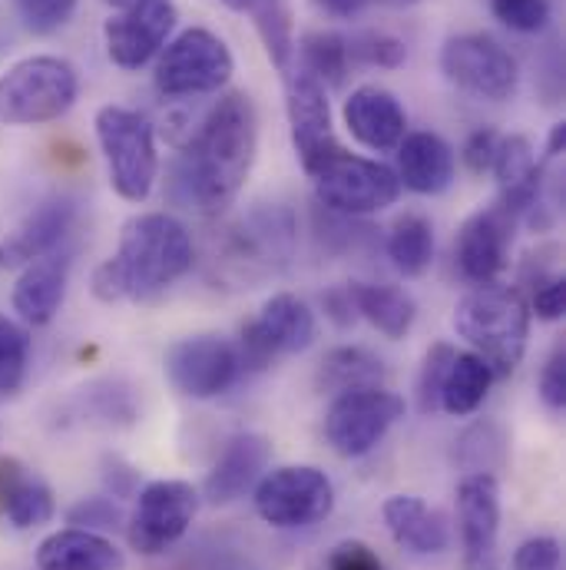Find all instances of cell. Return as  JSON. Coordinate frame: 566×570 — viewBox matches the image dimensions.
<instances>
[{
	"label": "cell",
	"instance_id": "6da1fadb",
	"mask_svg": "<svg viewBox=\"0 0 566 570\" xmlns=\"http://www.w3.org/2000/svg\"><path fill=\"white\" fill-rule=\"evenodd\" d=\"M259 114L249 94L232 90L209 107L199 127L179 140V159L169 176V199L199 216L226 213L256 163Z\"/></svg>",
	"mask_w": 566,
	"mask_h": 570
},
{
	"label": "cell",
	"instance_id": "7a4b0ae2",
	"mask_svg": "<svg viewBox=\"0 0 566 570\" xmlns=\"http://www.w3.org/2000/svg\"><path fill=\"white\" fill-rule=\"evenodd\" d=\"M457 335L480 355L494 379L517 372L530 335V305L520 288L510 285H477L454 308Z\"/></svg>",
	"mask_w": 566,
	"mask_h": 570
},
{
	"label": "cell",
	"instance_id": "3957f363",
	"mask_svg": "<svg viewBox=\"0 0 566 570\" xmlns=\"http://www.w3.org/2000/svg\"><path fill=\"white\" fill-rule=\"evenodd\" d=\"M127 298H149L192 269V236L169 213H140L120 233V249L110 256Z\"/></svg>",
	"mask_w": 566,
	"mask_h": 570
},
{
	"label": "cell",
	"instance_id": "277c9868",
	"mask_svg": "<svg viewBox=\"0 0 566 570\" xmlns=\"http://www.w3.org/2000/svg\"><path fill=\"white\" fill-rule=\"evenodd\" d=\"M80 77L63 57L40 53L13 63L0 77V120L10 127L53 124L77 104Z\"/></svg>",
	"mask_w": 566,
	"mask_h": 570
},
{
	"label": "cell",
	"instance_id": "5b68a950",
	"mask_svg": "<svg viewBox=\"0 0 566 570\" xmlns=\"http://www.w3.org/2000/svg\"><path fill=\"white\" fill-rule=\"evenodd\" d=\"M97 140L107 159L110 186L127 203L149 199L159 176V153L152 124L130 107H103L97 110Z\"/></svg>",
	"mask_w": 566,
	"mask_h": 570
},
{
	"label": "cell",
	"instance_id": "8992f818",
	"mask_svg": "<svg viewBox=\"0 0 566 570\" xmlns=\"http://www.w3.org/2000/svg\"><path fill=\"white\" fill-rule=\"evenodd\" d=\"M308 176L318 203L335 216H371L395 206L401 196V179L391 166L348 149H335Z\"/></svg>",
	"mask_w": 566,
	"mask_h": 570
},
{
	"label": "cell",
	"instance_id": "52a82bcc",
	"mask_svg": "<svg viewBox=\"0 0 566 570\" xmlns=\"http://www.w3.org/2000/svg\"><path fill=\"white\" fill-rule=\"evenodd\" d=\"M236 60L222 37L206 27L182 30L162 47L156 63V90L162 97H206L232 80Z\"/></svg>",
	"mask_w": 566,
	"mask_h": 570
},
{
	"label": "cell",
	"instance_id": "ba28073f",
	"mask_svg": "<svg viewBox=\"0 0 566 570\" xmlns=\"http://www.w3.org/2000/svg\"><path fill=\"white\" fill-rule=\"evenodd\" d=\"M440 70L457 90L490 104L514 100L520 90V67L514 53L484 33L450 37L440 50Z\"/></svg>",
	"mask_w": 566,
	"mask_h": 570
},
{
	"label": "cell",
	"instance_id": "9c48e42d",
	"mask_svg": "<svg viewBox=\"0 0 566 570\" xmlns=\"http://www.w3.org/2000/svg\"><path fill=\"white\" fill-rule=\"evenodd\" d=\"M335 508V488L311 464H285L256 484V511L266 524L301 531L325 521Z\"/></svg>",
	"mask_w": 566,
	"mask_h": 570
},
{
	"label": "cell",
	"instance_id": "30bf717a",
	"mask_svg": "<svg viewBox=\"0 0 566 570\" xmlns=\"http://www.w3.org/2000/svg\"><path fill=\"white\" fill-rule=\"evenodd\" d=\"M405 419V399L388 389H365L335 395L325 415V438L341 458L375 451L385 434Z\"/></svg>",
	"mask_w": 566,
	"mask_h": 570
},
{
	"label": "cell",
	"instance_id": "8fae6325",
	"mask_svg": "<svg viewBox=\"0 0 566 570\" xmlns=\"http://www.w3.org/2000/svg\"><path fill=\"white\" fill-rule=\"evenodd\" d=\"M162 365H166V379L172 382V389L199 402L229 392L242 375L239 352L222 335L179 338L166 348Z\"/></svg>",
	"mask_w": 566,
	"mask_h": 570
},
{
	"label": "cell",
	"instance_id": "7c38bea8",
	"mask_svg": "<svg viewBox=\"0 0 566 570\" xmlns=\"http://www.w3.org/2000/svg\"><path fill=\"white\" fill-rule=\"evenodd\" d=\"M199 511V491L186 481H152L137 498L133 518L127 524L130 544L140 554L169 551L192 524Z\"/></svg>",
	"mask_w": 566,
	"mask_h": 570
},
{
	"label": "cell",
	"instance_id": "4fadbf2b",
	"mask_svg": "<svg viewBox=\"0 0 566 570\" xmlns=\"http://www.w3.org/2000/svg\"><path fill=\"white\" fill-rule=\"evenodd\" d=\"M517 223L520 219L497 199L494 206L477 209L460 226L454 256H457V269L467 283L494 285L500 279V273L507 269V256H510Z\"/></svg>",
	"mask_w": 566,
	"mask_h": 570
},
{
	"label": "cell",
	"instance_id": "5bb4252c",
	"mask_svg": "<svg viewBox=\"0 0 566 570\" xmlns=\"http://www.w3.org/2000/svg\"><path fill=\"white\" fill-rule=\"evenodd\" d=\"M285 110H288V127H291V146H295V156L305 173H311L325 156L341 149L335 140V127H331L328 90L305 70L288 73Z\"/></svg>",
	"mask_w": 566,
	"mask_h": 570
},
{
	"label": "cell",
	"instance_id": "9a60e30c",
	"mask_svg": "<svg viewBox=\"0 0 566 570\" xmlns=\"http://www.w3.org/2000/svg\"><path fill=\"white\" fill-rule=\"evenodd\" d=\"M172 27L176 7L169 0H146L103 23V43L120 70H140L166 47Z\"/></svg>",
	"mask_w": 566,
	"mask_h": 570
},
{
	"label": "cell",
	"instance_id": "2e32d148",
	"mask_svg": "<svg viewBox=\"0 0 566 570\" xmlns=\"http://www.w3.org/2000/svg\"><path fill=\"white\" fill-rule=\"evenodd\" d=\"M457 528L470 564H490L500 534V484L494 474H467L457 488Z\"/></svg>",
	"mask_w": 566,
	"mask_h": 570
},
{
	"label": "cell",
	"instance_id": "e0dca14e",
	"mask_svg": "<svg viewBox=\"0 0 566 570\" xmlns=\"http://www.w3.org/2000/svg\"><path fill=\"white\" fill-rule=\"evenodd\" d=\"M77 223V203L70 196H53L47 203H40L3 243H0V266L7 269H20L30 266L40 256L57 253L70 229Z\"/></svg>",
	"mask_w": 566,
	"mask_h": 570
},
{
	"label": "cell",
	"instance_id": "ac0fdd59",
	"mask_svg": "<svg viewBox=\"0 0 566 570\" xmlns=\"http://www.w3.org/2000/svg\"><path fill=\"white\" fill-rule=\"evenodd\" d=\"M341 117H345L348 134L371 153L398 149V142L408 137V114L401 100L391 90L375 87V83L351 90Z\"/></svg>",
	"mask_w": 566,
	"mask_h": 570
},
{
	"label": "cell",
	"instance_id": "d6986e66",
	"mask_svg": "<svg viewBox=\"0 0 566 570\" xmlns=\"http://www.w3.org/2000/svg\"><path fill=\"white\" fill-rule=\"evenodd\" d=\"M70 269H73V253L70 249H57V253L40 256L30 266H23L20 279L13 285V295H10L13 312L20 315V322H27V325L53 322V315L60 312V305L67 298Z\"/></svg>",
	"mask_w": 566,
	"mask_h": 570
},
{
	"label": "cell",
	"instance_id": "ffe728a7",
	"mask_svg": "<svg viewBox=\"0 0 566 570\" xmlns=\"http://www.w3.org/2000/svg\"><path fill=\"white\" fill-rule=\"evenodd\" d=\"M269 438L266 434H256V431H246V434H236L226 451L219 454V461L212 464L206 484H202V494L209 504H232L239 501L266 471L269 464Z\"/></svg>",
	"mask_w": 566,
	"mask_h": 570
},
{
	"label": "cell",
	"instance_id": "44dd1931",
	"mask_svg": "<svg viewBox=\"0 0 566 570\" xmlns=\"http://www.w3.org/2000/svg\"><path fill=\"white\" fill-rule=\"evenodd\" d=\"M295 243V219L285 206L252 209L232 229V256L239 266H262L266 273L282 266L291 256Z\"/></svg>",
	"mask_w": 566,
	"mask_h": 570
},
{
	"label": "cell",
	"instance_id": "7402d4cb",
	"mask_svg": "<svg viewBox=\"0 0 566 570\" xmlns=\"http://www.w3.org/2000/svg\"><path fill=\"white\" fill-rule=\"evenodd\" d=\"M454 149L437 134H408L398 142V179L418 196H440L454 183Z\"/></svg>",
	"mask_w": 566,
	"mask_h": 570
},
{
	"label": "cell",
	"instance_id": "603a6c76",
	"mask_svg": "<svg viewBox=\"0 0 566 570\" xmlns=\"http://www.w3.org/2000/svg\"><path fill=\"white\" fill-rule=\"evenodd\" d=\"M37 568L40 570H123L127 558L123 551L97 534V531H83V528H67L57 531L50 538L40 541L37 548Z\"/></svg>",
	"mask_w": 566,
	"mask_h": 570
},
{
	"label": "cell",
	"instance_id": "cb8c5ba5",
	"mask_svg": "<svg viewBox=\"0 0 566 570\" xmlns=\"http://www.w3.org/2000/svg\"><path fill=\"white\" fill-rule=\"evenodd\" d=\"M0 508L7 514V521L20 531L50 524L53 511H57L53 491L47 488V481L37 478L33 471H27L13 458L0 461Z\"/></svg>",
	"mask_w": 566,
	"mask_h": 570
},
{
	"label": "cell",
	"instance_id": "d4e9b609",
	"mask_svg": "<svg viewBox=\"0 0 566 570\" xmlns=\"http://www.w3.org/2000/svg\"><path fill=\"white\" fill-rule=\"evenodd\" d=\"M381 514H385V524H388L391 538L405 551H411V554H421V558H427V554H444L447 544H450V534H447L444 518L434 508H427L425 501L415 498V494H395V498H388L385 508H381Z\"/></svg>",
	"mask_w": 566,
	"mask_h": 570
},
{
	"label": "cell",
	"instance_id": "484cf974",
	"mask_svg": "<svg viewBox=\"0 0 566 570\" xmlns=\"http://www.w3.org/2000/svg\"><path fill=\"white\" fill-rule=\"evenodd\" d=\"M256 328L262 332V338L276 348V355H295V352H305L311 342H315V312L308 308V302H301L298 295L291 292H279L272 295L259 318H252Z\"/></svg>",
	"mask_w": 566,
	"mask_h": 570
},
{
	"label": "cell",
	"instance_id": "4316f807",
	"mask_svg": "<svg viewBox=\"0 0 566 570\" xmlns=\"http://www.w3.org/2000/svg\"><path fill=\"white\" fill-rule=\"evenodd\" d=\"M351 305L355 312L371 322L385 338L398 342L411 332L415 318H418V305L415 298L398 288V285H378V283H351L348 285Z\"/></svg>",
	"mask_w": 566,
	"mask_h": 570
},
{
	"label": "cell",
	"instance_id": "83f0119b",
	"mask_svg": "<svg viewBox=\"0 0 566 570\" xmlns=\"http://www.w3.org/2000/svg\"><path fill=\"white\" fill-rule=\"evenodd\" d=\"M388 368L385 362L361 348V345H341L331 348L321 365H318V389L328 395H345V392H365V389H385Z\"/></svg>",
	"mask_w": 566,
	"mask_h": 570
},
{
	"label": "cell",
	"instance_id": "f1b7e54d",
	"mask_svg": "<svg viewBox=\"0 0 566 570\" xmlns=\"http://www.w3.org/2000/svg\"><path fill=\"white\" fill-rule=\"evenodd\" d=\"M490 382H494V372H490V365L480 355L457 352L450 368H447V375H444L437 409H444L454 419L474 415L484 405V399L490 392Z\"/></svg>",
	"mask_w": 566,
	"mask_h": 570
},
{
	"label": "cell",
	"instance_id": "f546056e",
	"mask_svg": "<svg viewBox=\"0 0 566 570\" xmlns=\"http://www.w3.org/2000/svg\"><path fill=\"white\" fill-rule=\"evenodd\" d=\"M388 259L405 279H421L434 263V226L421 213H405L388 229Z\"/></svg>",
	"mask_w": 566,
	"mask_h": 570
},
{
	"label": "cell",
	"instance_id": "4dcf8cb0",
	"mask_svg": "<svg viewBox=\"0 0 566 570\" xmlns=\"http://www.w3.org/2000/svg\"><path fill=\"white\" fill-rule=\"evenodd\" d=\"M298 57L308 77H315L321 87H341L348 77V40L335 30H308L298 43Z\"/></svg>",
	"mask_w": 566,
	"mask_h": 570
},
{
	"label": "cell",
	"instance_id": "1f68e13d",
	"mask_svg": "<svg viewBox=\"0 0 566 570\" xmlns=\"http://www.w3.org/2000/svg\"><path fill=\"white\" fill-rule=\"evenodd\" d=\"M266 43L269 60L288 73V60L295 53V40H291V13L285 0H252V7L246 10Z\"/></svg>",
	"mask_w": 566,
	"mask_h": 570
},
{
	"label": "cell",
	"instance_id": "d6a6232c",
	"mask_svg": "<svg viewBox=\"0 0 566 570\" xmlns=\"http://www.w3.org/2000/svg\"><path fill=\"white\" fill-rule=\"evenodd\" d=\"M30 362V335L13 318L0 315V399L20 392Z\"/></svg>",
	"mask_w": 566,
	"mask_h": 570
},
{
	"label": "cell",
	"instance_id": "836d02e7",
	"mask_svg": "<svg viewBox=\"0 0 566 570\" xmlns=\"http://www.w3.org/2000/svg\"><path fill=\"white\" fill-rule=\"evenodd\" d=\"M348 60L351 63H365V67H381V70H395L408 60V47L405 40H398L395 33L385 30H365L355 33L348 40Z\"/></svg>",
	"mask_w": 566,
	"mask_h": 570
},
{
	"label": "cell",
	"instance_id": "e575fe53",
	"mask_svg": "<svg viewBox=\"0 0 566 570\" xmlns=\"http://www.w3.org/2000/svg\"><path fill=\"white\" fill-rule=\"evenodd\" d=\"M490 10L504 27L517 33H540L554 17L550 0H490Z\"/></svg>",
	"mask_w": 566,
	"mask_h": 570
},
{
	"label": "cell",
	"instance_id": "d590c367",
	"mask_svg": "<svg viewBox=\"0 0 566 570\" xmlns=\"http://www.w3.org/2000/svg\"><path fill=\"white\" fill-rule=\"evenodd\" d=\"M17 13L30 33L47 37L70 23V17L77 13V0H17Z\"/></svg>",
	"mask_w": 566,
	"mask_h": 570
},
{
	"label": "cell",
	"instance_id": "8d00e7d4",
	"mask_svg": "<svg viewBox=\"0 0 566 570\" xmlns=\"http://www.w3.org/2000/svg\"><path fill=\"white\" fill-rule=\"evenodd\" d=\"M454 348L447 342H437L430 352H427L425 365H421V375H418V409L430 415L437 412V399H440V385H444V375L454 362Z\"/></svg>",
	"mask_w": 566,
	"mask_h": 570
},
{
	"label": "cell",
	"instance_id": "74e56055",
	"mask_svg": "<svg viewBox=\"0 0 566 570\" xmlns=\"http://www.w3.org/2000/svg\"><path fill=\"white\" fill-rule=\"evenodd\" d=\"M67 521L83 531H113L123 524V511L110 498H83L80 504L70 508Z\"/></svg>",
	"mask_w": 566,
	"mask_h": 570
},
{
	"label": "cell",
	"instance_id": "f35d334b",
	"mask_svg": "<svg viewBox=\"0 0 566 570\" xmlns=\"http://www.w3.org/2000/svg\"><path fill=\"white\" fill-rule=\"evenodd\" d=\"M564 551L557 538H530L514 551V570H560Z\"/></svg>",
	"mask_w": 566,
	"mask_h": 570
},
{
	"label": "cell",
	"instance_id": "ab89813d",
	"mask_svg": "<svg viewBox=\"0 0 566 570\" xmlns=\"http://www.w3.org/2000/svg\"><path fill=\"white\" fill-rule=\"evenodd\" d=\"M540 399L547 409L564 412L566 405V352L554 348V355L547 358L544 372H540Z\"/></svg>",
	"mask_w": 566,
	"mask_h": 570
},
{
	"label": "cell",
	"instance_id": "60d3db41",
	"mask_svg": "<svg viewBox=\"0 0 566 570\" xmlns=\"http://www.w3.org/2000/svg\"><path fill=\"white\" fill-rule=\"evenodd\" d=\"M328 570H385V564L365 541H341L328 554Z\"/></svg>",
	"mask_w": 566,
	"mask_h": 570
},
{
	"label": "cell",
	"instance_id": "b9f144b4",
	"mask_svg": "<svg viewBox=\"0 0 566 570\" xmlns=\"http://www.w3.org/2000/svg\"><path fill=\"white\" fill-rule=\"evenodd\" d=\"M544 322H557L566 312V285L564 276H544L534 288V302H527Z\"/></svg>",
	"mask_w": 566,
	"mask_h": 570
},
{
	"label": "cell",
	"instance_id": "7bdbcfd3",
	"mask_svg": "<svg viewBox=\"0 0 566 570\" xmlns=\"http://www.w3.org/2000/svg\"><path fill=\"white\" fill-rule=\"evenodd\" d=\"M497 142H500V134L490 130V127H480L474 130L467 142H464V163L474 176H484L490 166H494V153H497Z\"/></svg>",
	"mask_w": 566,
	"mask_h": 570
},
{
	"label": "cell",
	"instance_id": "ee69618b",
	"mask_svg": "<svg viewBox=\"0 0 566 570\" xmlns=\"http://www.w3.org/2000/svg\"><path fill=\"white\" fill-rule=\"evenodd\" d=\"M325 312H328L341 328H348V325L358 318V312H355V305H351L348 288H335V292H328V295H325Z\"/></svg>",
	"mask_w": 566,
	"mask_h": 570
},
{
	"label": "cell",
	"instance_id": "f6af8a7d",
	"mask_svg": "<svg viewBox=\"0 0 566 570\" xmlns=\"http://www.w3.org/2000/svg\"><path fill=\"white\" fill-rule=\"evenodd\" d=\"M368 3H371V0H315V7L325 10V13L335 17V20H351V17H358Z\"/></svg>",
	"mask_w": 566,
	"mask_h": 570
},
{
	"label": "cell",
	"instance_id": "bcb514c9",
	"mask_svg": "<svg viewBox=\"0 0 566 570\" xmlns=\"http://www.w3.org/2000/svg\"><path fill=\"white\" fill-rule=\"evenodd\" d=\"M110 7H117V10H130V7H140L146 0H107Z\"/></svg>",
	"mask_w": 566,
	"mask_h": 570
},
{
	"label": "cell",
	"instance_id": "7dc6e473",
	"mask_svg": "<svg viewBox=\"0 0 566 570\" xmlns=\"http://www.w3.org/2000/svg\"><path fill=\"white\" fill-rule=\"evenodd\" d=\"M226 7H232V10H239V13H246L249 7H252V0H222Z\"/></svg>",
	"mask_w": 566,
	"mask_h": 570
}]
</instances>
